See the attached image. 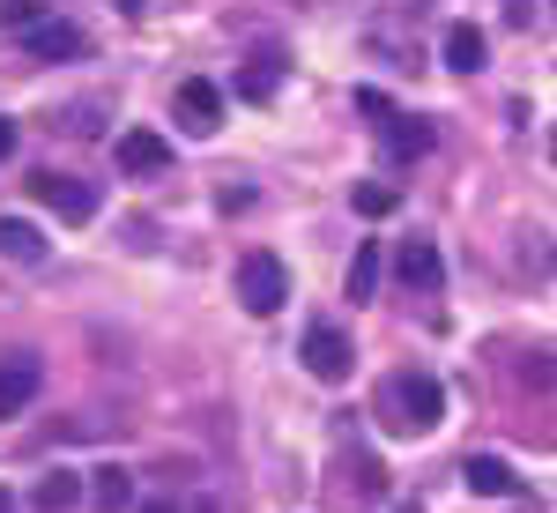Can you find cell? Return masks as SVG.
Wrapping results in <instances>:
<instances>
[{"label": "cell", "mask_w": 557, "mask_h": 513, "mask_svg": "<svg viewBox=\"0 0 557 513\" xmlns=\"http://www.w3.org/2000/svg\"><path fill=\"white\" fill-rule=\"evenodd\" d=\"M380 417H386V431H401V439H424V431H438V417H446V394H438L431 372H386L380 380Z\"/></svg>", "instance_id": "6da1fadb"}, {"label": "cell", "mask_w": 557, "mask_h": 513, "mask_svg": "<svg viewBox=\"0 0 557 513\" xmlns=\"http://www.w3.org/2000/svg\"><path fill=\"white\" fill-rule=\"evenodd\" d=\"M238 305H246L253 320H268V313H283V305H290V268L268 254V246L238 254Z\"/></svg>", "instance_id": "7a4b0ae2"}, {"label": "cell", "mask_w": 557, "mask_h": 513, "mask_svg": "<svg viewBox=\"0 0 557 513\" xmlns=\"http://www.w3.org/2000/svg\"><path fill=\"white\" fill-rule=\"evenodd\" d=\"M30 194H38L52 216H67V223H89V216L104 209V194H97L89 179H67V171H38V179H30Z\"/></svg>", "instance_id": "3957f363"}, {"label": "cell", "mask_w": 557, "mask_h": 513, "mask_svg": "<svg viewBox=\"0 0 557 513\" xmlns=\"http://www.w3.org/2000/svg\"><path fill=\"white\" fill-rule=\"evenodd\" d=\"M349 365H357V350H349V335L335 328V320H312V328H305V372L335 387V380H349Z\"/></svg>", "instance_id": "277c9868"}, {"label": "cell", "mask_w": 557, "mask_h": 513, "mask_svg": "<svg viewBox=\"0 0 557 513\" xmlns=\"http://www.w3.org/2000/svg\"><path fill=\"white\" fill-rule=\"evenodd\" d=\"M112 157H120L127 179H164V171H172V142H164L157 127H127L120 142H112Z\"/></svg>", "instance_id": "5b68a950"}, {"label": "cell", "mask_w": 557, "mask_h": 513, "mask_svg": "<svg viewBox=\"0 0 557 513\" xmlns=\"http://www.w3.org/2000/svg\"><path fill=\"white\" fill-rule=\"evenodd\" d=\"M394 276H401V291H417V298H438V283H446V268H438V246H431V239H401V254H394Z\"/></svg>", "instance_id": "8992f818"}, {"label": "cell", "mask_w": 557, "mask_h": 513, "mask_svg": "<svg viewBox=\"0 0 557 513\" xmlns=\"http://www.w3.org/2000/svg\"><path fill=\"white\" fill-rule=\"evenodd\" d=\"M45 387V365L23 350V357H0V417H23Z\"/></svg>", "instance_id": "52a82bcc"}, {"label": "cell", "mask_w": 557, "mask_h": 513, "mask_svg": "<svg viewBox=\"0 0 557 513\" xmlns=\"http://www.w3.org/2000/svg\"><path fill=\"white\" fill-rule=\"evenodd\" d=\"M15 38H23V52H30V60H83V30H75V23H60V15H45V23H30V30H15Z\"/></svg>", "instance_id": "ba28073f"}, {"label": "cell", "mask_w": 557, "mask_h": 513, "mask_svg": "<svg viewBox=\"0 0 557 513\" xmlns=\"http://www.w3.org/2000/svg\"><path fill=\"white\" fill-rule=\"evenodd\" d=\"M172 112H178V127H186V134H215V127H223V89H215V83H178Z\"/></svg>", "instance_id": "9c48e42d"}, {"label": "cell", "mask_w": 557, "mask_h": 513, "mask_svg": "<svg viewBox=\"0 0 557 513\" xmlns=\"http://www.w3.org/2000/svg\"><path fill=\"white\" fill-rule=\"evenodd\" d=\"M30 506L38 513H75L83 506V476L75 469H45L38 484H30Z\"/></svg>", "instance_id": "30bf717a"}, {"label": "cell", "mask_w": 557, "mask_h": 513, "mask_svg": "<svg viewBox=\"0 0 557 513\" xmlns=\"http://www.w3.org/2000/svg\"><path fill=\"white\" fill-rule=\"evenodd\" d=\"M0 260L38 268V260H45V231H38V223H23V216H0Z\"/></svg>", "instance_id": "8fae6325"}, {"label": "cell", "mask_w": 557, "mask_h": 513, "mask_svg": "<svg viewBox=\"0 0 557 513\" xmlns=\"http://www.w3.org/2000/svg\"><path fill=\"white\" fill-rule=\"evenodd\" d=\"M461 484H469L475 499H506V491H513V462H498V454H469V462H461Z\"/></svg>", "instance_id": "7c38bea8"}, {"label": "cell", "mask_w": 557, "mask_h": 513, "mask_svg": "<svg viewBox=\"0 0 557 513\" xmlns=\"http://www.w3.org/2000/svg\"><path fill=\"white\" fill-rule=\"evenodd\" d=\"M343 476H349V484H335V499H343V506H372V499L386 491V476H380V462H372V454H349Z\"/></svg>", "instance_id": "4fadbf2b"}, {"label": "cell", "mask_w": 557, "mask_h": 513, "mask_svg": "<svg viewBox=\"0 0 557 513\" xmlns=\"http://www.w3.org/2000/svg\"><path fill=\"white\" fill-rule=\"evenodd\" d=\"M483 60H491L483 30H475V23H454V30H446V68H454V75H483Z\"/></svg>", "instance_id": "5bb4252c"}, {"label": "cell", "mask_w": 557, "mask_h": 513, "mask_svg": "<svg viewBox=\"0 0 557 513\" xmlns=\"http://www.w3.org/2000/svg\"><path fill=\"white\" fill-rule=\"evenodd\" d=\"M83 491H89V506H97V513H134V476L127 469H97Z\"/></svg>", "instance_id": "9a60e30c"}, {"label": "cell", "mask_w": 557, "mask_h": 513, "mask_svg": "<svg viewBox=\"0 0 557 513\" xmlns=\"http://www.w3.org/2000/svg\"><path fill=\"white\" fill-rule=\"evenodd\" d=\"M380 134H386V157H424L431 149V127L424 120H401V112H386Z\"/></svg>", "instance_id": "2e32d148"}, {"label": "cell", "mask_w": 557, "mask_h": 513, "mask_svg": "<svg viewBox=\"0 0 557 513\" xmlns=\"http://www.w3.org/2000/svg\"><path fill=\"white\" fill-rule=\"evenodd\" d=\"M275 83H283V60H268V52H260V60H246V68H238V97H246V105H268V97H275Z\"/></svg>", "instance_id": "e0dca14e"}, {"label": "cell", "mask_w": 557, "mask_h": 513, "mask_svg": "<svg viewBox=\"0 0 557 513\" xmlns=\"http://www.w3.org/2000/svg\"><path fill=\"white\" fill-rule=\"evenodd\" d=\"M372 291H380V239L349 254V305H372Z\"/></svg>", "instance_id": "ac0fdd59"}, {"label": "cell", "mask_w": 557, "mask_h": 513, "mask_svg": "<svg viewBox=\"0 0 557 513\" xmlns=\"http://www.w3.org/2000/svg\"><path fill=\"white\" fill-rule=\"evenodd\" d=\"M349 209H357V216H372V223H380V216H394V209H401V186H386V179H364V186L349 194Z\"/></svg>", "instance_id": "d6986e66"}, {"label": "cell", "mask_w": 557, "mask_h": 513, "mask_svg": "<svg viewBox=\"0 0 557 513\" xmlns=\"http://www.w3.org/2000/svg\"><path fill=\"white\" fill-rule=\"evenodd\" d=\"M0 23L8 30H30V23H45V8L38 0H0Z\"/></svg>", "instance_id": "ffe728a7"}, {"label": "cell", "mask_w": 557, "mask_h": 513, "mask_svg": "<svg viewBox=\"0 0 557 513\" xmlns=\"http://www.w3.org/2000/svg\"><path fill=\"white\" fill-rule=\"evenodd\" d=\"M357 112H364V120H386L394 105H386V89H357Z\"/></svg>", "instance_id": "44dd1931"}, {"label": "cell", "mask_w": 557, "mask_h": 513, "mask_svg": "<svg viewBox=\"0 0 557 513\" xmlns=\"http://www.w3.org/2000/svg\"><path fill=\"white\" fill-rule=\"evenodd\" d=\"M506 23H520V30H528V23H543V8H535V0H506Z\"/></svg>", "instance_id": "7402d4cb"}, {"label": "cell", "mask_w": 557, "mask_h": 513, "mask_svg": "<svg viewBox=\"0 0 557 513\" xmlns=\"http://www.w3.org/2000/svg\"><path fill=\"white\" fill-rule=\"evenodd\" d=\"M67 134H97V105H75L67 112Z\"/></svg>", "instance_id": "603a6c76"}, {"label": "cell", "mask_w": 557, "mask_h": 513, "mask_svg": "<svg viewBox=\"0 0 557 513\" xmlns=\"http://www.w3.org/2000/svg\"><path fill=\"white\" fill-rule=\"evenodd\" d=\"M8 157H15V120L0 112V164H8Z\"/></svg>", "instance_id": "cb8c5ba5"}, {"label": "cell", "mask_w": 557, "mask_h": 513, "mask_svg": "<svg viewBox=\"0 0 557 513\" xmlns=\"http://www.w3.org/2000/svg\"><path fill=\"white\" fill-rule=\"evenodd\" d=\"M134 513H178V499H141Z\"/></svg>", "instance_id": "d4e9b609"}, {"label": "cell", "mask_w": 557, "mask_h": 513, "mask_svg": "<svg viewBox=\"0 0 557 513\" xmlns=\"http://www.w3.org/2000/svg\"><path fill=\"white\" fill-rule=\"evenodd\" d=\"M0 513H15V491H8V484H0Z\"/></svg>", "instance_id": "484cf974"}, {"label": "cell", "mask_w": 557, "mask_h": 513, "mask_svg": "<svg viewBox=\"0 0 557 513\" xmlns=\"http://www.w3.org/2000/svg\"><path fill=\"white\" fill-rule=\"evenodd\" d=\"M112 8H127V15H134V8H149V0H112Z\"/></svg>", "instance_id": "4316f807"}]
</instances>
